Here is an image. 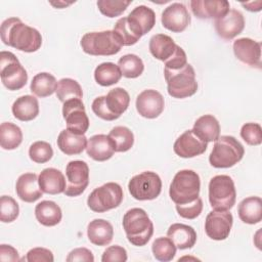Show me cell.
Segmentation results:
<instances>
[{
  "label": "cell",
  "mask_w": 262,
  "mask_h": 262,
  "mask_svg": "<svg viewBox=\"0 0 262 262\" xmlns=\"http://www.w3.org/2000/svg\"><path fill=\"white\" fill-rule=\"evenodd\" d=\"M67 186L63 193L68 196H78L89 184V167L84 161L69 162L66 167Z\"/></svg>",
  "instance_id": "4fadbf2b"
},
{
  "label": "cell",
  "mask_w": 262,
  "mask_h": 262,
  "mask_svg": "<svg viewBox=\"0 0 262 262\" xmlns=\"http://www.w3.org/2000/svg\"><path fill=\"white\" fill-rule=\"evenodd\" d=\"M35 216L39 223L44 226H55L62 218L60 207L53 201H42L36 205Z\"/></svg>",
  "instance_id": "1f68e13d"
},
{
  "label": "cell",
  "mask_w": 262,
  "mask_h": 262,
  "mask_svg": "<svg viewBox=\"0 0 262 262\" xmlns=\"http://www.w3.org/2000/svg\"><path fill=\"white\" fill-rule=\"evenodd\" d=\"M89 241L96 246H106L114 237L113 225L104 219H94L87 226Z\"/></svg>",
  "instance_id": "83f0119b"
},
{
  "label": "cell",
  "mask_w": 262,
  "mask_h": 262,
  "mask_svg": "<svg viewBox=\"0 0 262 262\" xmlns=\"http://www.w3.org/2000/svg\"><path fill=\"white\" fill-rule=\"evenodd\" d=\"M56 96L63 103L70 99H82L83 91L80 84L71 78H62L57 82Z\"/></svg>",
  "instance_id": "8d00e7d4"
},
{
  "label": "cell",
  "mask_w": 262,
  "mask_h": 262,
  "mask_svg": "<svg viewBox=\"0 0 262 262\" xmlns=\"http://www.w3.org/2000/svg\"><path fill=\"white\" fill-rule=\"evenodd\" d=\"M123 228L128 242L137 247L145 246L154 233V224L141 208H132L125 213Z\"/></svg>",
  "instance_id": "3957f363"
},
{
  "label": "cell",
  "mask_w": 262,
  "mask_h": 262,
  "mask_svg": "<svg viewBox=\"0 0 262 262\" xmlns=\"http://www.w3.org/2000/svg\"><path fill=\"white\" fill-rule=\"evenodd\" d=\"M209 202L217 211H228L235 204L236 190L228 175H216L209 182Z\"/></svg>",
  "instance_id": "9c48e42d"
},
{
  "label": "cell",
  "mask_w": 262,
  "mask_h": 262,
  "mask_svg": "<svg viewBox=\"0 0 262 262\" xmlns=\"http://www.w3.org/2000/svg\"><path fill=\"white\" fill-rule=\"evenodd\" d=\"M23 141L21 129L11 123L4 122L0 125V145L3 149H15Z\"/></svg>",
  "instance_id": "836d02e7"
},
{
  "label": "cell",
  "mask_w": 262,
  "mask_h": 262,
  "mask_svg": "<svg viewBox=\"0 0 262 262\" xmlns=\"http://www.w3.org/2000/svg\"><path fill=\"white\" fill-rule=\"evenodd\" d=\"M132 1L125 0H99L97 7L99 11L107 17H116L121 15Z\"/></svg>",
  "instance_id": "60d3db41"
},
{
  "label": "cell",
  "mask_w": 262,
  "mask_h": 262,
  "mask_svg": "<svg viewBox=\"0 0 262 262\" xmlns=\"http://www.w3.org/2000/svg\"><path fill=\"white\" fill-rule=\"evenodd\" d=\"M57 81L55 77L49 73L42 72L33 77L30 90L38 97H47L56 91Z\"/></svg>",
  "instance_id": "d6a6232c"
},
{
  "label": "cell",
  "mask_w": 262,
  "mask_h": 262,
  "mask_svg": "<svg viewBox=\"0 0 262 262\" xmlns=\"http://www.w3.org/2000/svg\"><path fill=\"white\" fill-rule=\"evenodd\" d=\"M62 116L67 129L77 134H85L89 128V119L82 99L74 98L63 102Z\"/></svg>",
  "instance_id": "5bb4252c"
},
{
  "label": "cell",
  "mask_w": 262,
  "mask_h": 262,
  "mask_svg": "<svg viewBox=\"0 0 262 262\" xmlns=\"http://www.w3.org/2000/svg\"><path fill=\"white\" fill-rule=\"evenodd\" d=\"M122 73L119 67L113 62H102L94 71V79L100 86H111L120 81Z\"/></svg>",
  "instance_id": "e575fe53"
},
{
  "label": "cell",
  "mask_w": 262,
  "mask_h": 262,
  "mask_svg": "<svg viewBox=\"0 0 262 262\" xmlns=\"http://www.w3.org/2000/svg\"><path fill=\"white\" fill-rule=\"evenodd\" d=\"M164 107V97L157 90H143L136 98V110L138 114L143 118L155 119L162 114Z\"/></svg>",
  "instance_id": "ac0fdd59"
},
{
  "label": "cell",
  "mask_w": 262,
  "mask_h": 262,
  "mask_svg": "<svg viewBox=\"0 0 262 262\" xmlns=\"http://www.w3.org/2000/svg\"><path fill=\"white\" fill-rule=\"evenodd\" d=\"M233 217L228 211H211L205 221L206 234L214 241L226 239L232 227Z\"/></svg>",
  "instance_id": "9a60e30c"
},
{
  "label": "cell",
  "mask_w": 262,
  "mask_h": 262,
  "mask_svg": "<svg viewBox=\"0 0 262 262\" xmlns=\"http://www.w3.org/2000/svg\"><path fill=\"white\" fill-rule=\"evenodd\" d=\"M176 211L180 217L185 219H194L203 211V201L199 196L191 203L183 204V205H176Z\"/></svg>",
  "instance_id": "ee69618b"
},
{
  "label": "cell",
  "mask_w": 262,
  "mask_h": 262,
  "mask_svg": "<svg viewBox=\"0 0 262 262\" xmlns=\"http://www.w3.org/2000/svg\"><path fill=\"white\" fill-rule=\"evenodd\" d=\"M0 76L3 85L10 91L21 89L28 81L27 71L10 51L0 52Z\"/></svg>",
  "instance_id": "30bf717a"
},
{
  "label": "cell",
  "mask_w": 262,
  "mask_h": 262,
  "mask_svg": "<svg viewBox=\"0 0 262 262\" xmlns=\"http://www.w3.org/2000/svg\"><path fill=\"white\" fill-rule=\"evenodd\" d=\"M167 236L179 250L191 249L196 242V232L193 227L182 223H174L170 225L167 231Z\"/></svg>",
  "instance_id": "484cf974"
},
{
  "label": "cell",
  "mask_w": 262,
  "mask_h": 262,
  "mask_svg": "<svg viewBox=\"0 0 262 262\" xmlns=\"http://www.w3.org/2000/svg\"><path fill=\"white\" fill-rule=\"evenodd\" d=\"M233 53L243 63L261 69V43L251 38H239L233 42Z\"/></svg>",
  "instance_id": "d6986e66"
},
{
  "label": "cell",
  "mask_w": 262,
  "mask_h": 262,
  "mask_svg": "<svg viewBox=\"0 0 262 262\" xmlns=\"http://www.w3.org/2000/svg\"><path fill=\"white\" fill-rule=\"evenodd\" d=\"M108 136L115 143V150L117 152H125L129 150L134 144V135L132 131L125 126L114 127Z\"/></svg>",
  "instance_id": "74e56055"
},
{
  "label": "cell",
  "mask_w": 262,
  "mask_h": 262,
  "mask_svg": "<svg viewBox=\"0 0 262 262\" xmlns=\"http://www.w3.org/2000/svg\"><path fill=\"white\" fill-rule=\"evenodd\" d=\"M208 146V142L196 136L192 129L186 130L174 142V152L181 158H193L203 155Z\"/></svg>",
  "instance_id": "44dd1931"
},
{
  "label": "cell",
  "mask_w": 262,
  "mask_h": 262,
  "mask_svg": "<svg viewBox=\"0 0 262 262\" xmlns=\"http://www.w3.org/2000/svg\"><path fill=\"white\" fill-rule=\"evenodd\" d=\"M80 45L85 53L94 56L114 55L120 52L122 48L117 35L110 30L86 33L82 37Z\"/></svg>",
  "instance_id": "ba28073f"
},
{
  "label": "cell",
  "mask_w": 262,
  "mask_h": 262,
  "mask_svg": "<svg viewBox=\"0 0 262 262\" xmlns=\"http://www.w3.org/2000/svg\"><path fill=\"white\" fill-rule=\"evenodd\" d=\"M164 77L167 82V91L174 98L192 96L198 90L195 73L189 63L177 70L164 68Z\"/></svg>",
  "instance_id": "5b68a950"
},
{
  "label": "cell",
  "mask_w": 262,
  "mask_h": 262,
  "mask_svg": "<svg viewBox=\"0 0 262 262\" xmlns=\"http://www.w3.org/2000/svg\"><path fill=\"white\" fill-rule=\"evenodd\" d=\"M53 156L52 146L46 141H36L31 144L29 148L30 159L38 164H44L48 162Z\"/></svg>",
  "instance_id": "ab89813d"
},
{
  "label": "cell",
  "mask_w": 262,
  "mask_h": 262,
  "mask_svg": "<svg viewBox=\"0 0 262 262\" xmlns=\"http://www.w3.org/2000/svg\"><path fill=\"white\" fill-rule=\"evenodd\" d=\"M118 67L122 73V76L129 79L139 77L144 71V64L142 59L136 54H125L119 61Z\"/></svg>",
  "instance_id": "d590c367"
},
{
  "label": "cell",
  "mask_w": 262,
  "mask_h": 262,
  "mask_svg": "<svg viewBox=\"0 0 262 262\" xmlns=\"http://www.w3.org/2000/svg\"><path fill=\"white\" fill-rule=\"evenodd\" d=\"M201 179L192 170H180L170 184L169 195L176 205L191 203L200 195Z\"/></svg>",
  "instance_id": "8992f818"
},
{
  "label": "cell",
  "mask_w": 262,
  "mask_h": 262,
  "mask_svg": "<svg viewBox=\"0 0 262 262\" xmlns=\"http://www.w3.org/2000/svg\"><path fill=\"white\" fill-rule=\"evenodd\" d=\"M149 51L154 57L164 61L165 68L177 70L187 64L184 50L165 34H156L149 40Z\"/></svg>",
  "instance_id": "7a4b0ae2"
},
{
  "label": "cell",
  "mask_w": 262,
  "mask_h": 262,
  "mask_svg": "<svg viewBox=\"0 0 262 262\" xmlns=\"http://www.w3.org/2000/svg\"><path fill=\"white\" fill-rule=\"evenodd\" d=\"M176 246L169 237H158L151 245L154 257L162 262L171 261L176 254Z\"/></svg>",
  "instance_id": "f35d334b"
},
{
  "label": "cell",
  "mask_w": 262,
  "mask_h": 262,
  "mask_svg": "<svg viewBox=\"0 0 262 262\" xmlns=\"http://www.w3.org/2000/svg\"><path fill=\"white\" fill-rule=\"evenodd\" d=\"M239 219L247 224H257L262 220V200L259 196L244 199L237 208Z\"/></svg>",
  "instance_id": "4dcf8cb0"
},
{
  "label": "cell",
  "mask_w": 262,
  "mask_h": 262,
  "mask_svg": "<svg viewBox=\"0 0 262 262\" xmlns=\"http://www.w3.org/2000/svg\"><path fill=\"white\" fill-rule=\"evenodd\" d=\"M161 21L165 29L173 33H180L189 26L190 15L184 4L175 2L164 9Z\"/></svg>",
  "instance_id": "e0dca14e"
},
{
  "label": "cell",
  "mask_w": 262,
  "mask_h": 262,
  "mask_svg": "<svg viewBox=\"0 0 262 262\" xmlns=\"http://www.w3.org/2000/svg\"><path fill=\"white\" fill-rule=\"evenodd\" d=\"M18 252L15 248H13L10 245H1L0 246V261L6 262V261H19Z\"/></svg>",
  "instance_id": "c3c4849f"
},
{
  "label": "cell",
  "mask_w": 262,
  "mask_h": 262,
  "mask_svg": "<svg viewBox=\"0 0 262 262\" xmlns=\"http://www.w3.org/2000/svg\"><path fill=\"white\" fill-rule=\"evenodd\" d=\"M229 2L226 0H192L190 8L194 16L201 19H218L229 10Z\"/></svg>",
  "instance_id": "7402d4cb"
},
{
  "label": "cell",
  "mask_w": 262,
  "mask_h": 262,
  "mask_svg": "<svg viewBox=\"0 0 262 262\" xmlns=\"http://www.w3.org/2000/svg\"><path fill=\"white\" fill-rule=\"evenodd\" d=\"M1 40L19 51L35 52L42 45L39 31L24 24L18 17H9L1 24Z\"/></svg>",
  "instance_id": "6da1fadb"
},
{
  "label": "cell",
  "mask_w": 262,
  "mask_h": 262,
  "mask_svg": "<svg viewBox=\"0 0 262 262\" xmlns=\"http://www.w3.org/2000/svg\"><path fill=\"white\" fill-rule=\"evenodd\" d=\"M126 19L129 29L140 39L156 25V13L151 8L145 5H139L126 16Z\"/></svg>",
  "instance_id": "2e32d148"
},
{
  "label": "cell",
  "mask_w": 262,
  "mask_h": 262,
  "mask_svg": "<svg viewBox=\"0 0 262 262\" xmlns=\"http://www.w3.org/2000/svg\"><path fill=\"white\" fill-rule=\"evenodd\" d=\"M19 214V207L16 201L9 195H2L0 199V220L4 223L14 221Z\"/></svg>",
  "instance_id": "b9f144b4"
},
{
  "label": "cell",
  "mask_w": 262,
  "mask_h": 262,
  "mask_svg": "<svg viewBox=\"0 0 262 262\" xmlns=\"http://www.w3.org/2000/svg\"><path fill=\"white\" fill-rule=\"evenodd\" d=\"M40 188L48 194H57L64 191L67 183L62 172L55 168H46L38 176Z\"/></svg>",
  "instance_id": "d4e9b609"
},
{
  "label": "cell",
  "mask_w": 262,
  "mask_h": 262,
  "mask_svg": "<svg viewBox=\"0 0 262 262\" xmlns=\"http://www.w3.org/2000/svg\"><path fill=\"white\" fill-rule=\"evenodd\" d=\"M86 151L94 161L104 162L110 160L116 152L115 143L108 135L96 134L88 139Z\"/></svg>",
  "instance_id": "603a6c76"
},
{
  "label": "cell",
  "mask_w": 262,
  "mask_h": 262,
  "mask_svg": "<svg viewBox=\"0 0 262 262\" xmlns=\"http://www.w3.org/2000/svg\"><path fill=\"white\" fill-rule=\"evenodd\" d=\"M214 25L219 37L224 40H231L243 32L245 28V18L238 10L229 9L224 16L215 19Z\"/></svg>",
  "instance_id": "ffe728a7"
},
{
  "label": "cell",
  "mask_w": 262,
  "mask_h": 262,
  "mask_svg": "<svg viewBox=\"0 0 262 262\" xmlns=\"http://www.w3.org/2000/svg\"><path fill=\"white\" fill-rule=\"evenodd\" d=\"M87 141L84 134H77L69 129H63L57 137V146L68 156L79 155L86 148Z\"/></svg>",
  "instance_id": "4316f807"
},
{
  "label": "cell",
  "mask_w": 262,
  "mask_h": 262,
  "mask_svg": "<svg viewBox=\"0 0 262 262\" xmlns=\"http://www.w3.org/2000/svg\"><path fill=\"white\" fill-rule=\"evenodd\" d=\"M15 190L18 198L26 203H34L43 194L35 173L21 174L16 180Z\"/></svg>",
  "instance_id": "cb8c5ba5"
},
{
  "label": "cell",
  "mask_w": 262,
  "mask_h": 262,
  "mask_svg": "<svg viewBox=\"0 0 262 262\" xmlns=\"http://www.w3.org/2000/svg\"><path fill=\"white\" fill-rule=\"evenodd\" d=\"M245 155L243 144L233 136L219 137L209 156V162L214 168H230L237 164Z\"/></svg>",
  "instance_id": "52a82bcc"
},
{
  "label": "cell",
  "mask_w": 262,
  "mask_h": 262,
  "mask_svg": "<svg viewBox=\"0 0 262 262\" xmlns=\"http://www.w3.org/2000/svg\"><path fill=\"white\" fill-rule=\"evenodd\" d=\"M192 131L206 142L216 141L220 137V124L213 115H204L194 122Z\"/></svg>",
  "instance_id": "f1b7e54d"
},
{
  "label": "cell",
  "mask_w": 262,
  "mask_h": 262,
  "mask_svg": "<svg viewBox=\"0 0 262 262\" xmlns=\"http://www.w3.org/2000/svg\"><path fill=\"white\" fill-rule=\"evenodd\" d=\"M24 260L28 262H53L54 257L50 250L45 248H33L28 253Z\"/></svg>",
  "instance_id": "bcb514c9"
},
{
  "label": "cell",
  "mask_w": 262,
  "mask_h": 262,
  "mask_svg": "<svg viewBox=\"0 0 262 262\" xmlns=\"http://www.w3.org/2000/svg\"><path fill=\"white\" fill-rule=\"evenodd\" d=\"M13 116L23 122L34 120L39 115V102L33 95L18 97L11 107Z\"/></svg>",
  "instance_id": "f546056e"
},
{
  "label": "cell",
  "mask_w": 262,
  "mask_h": 262,
  "mask_svg": "<svg viewBox=\"0 0 262 262\" xmlns=\"http://www.w3.org/2000/svg\"><path fill=\"white\" fill-rule=\"evenodd\" d=\"M130 103L129 93L121 87L114 88L106 95L96 97L91 105L92 112L100 119L114 121L126 112Z\"/></svg>",
  "instance_id": "277c9868"
},
{
  "label": "cell",
  "mask_w": 262,
  "mask_h": 262,
  "mask_svg": "<svg viewBox=\"0 0 262 262\" xmlns=\"http://www.w3.org/2000/svg\"><path fill=\"white\" fill-rule=\"evenodd\" d=\"M68 262H75V261H83V262H93L94 256L92 252L86 248H77L72 250L67 259Z\"/></svg>",
  "instance_id": "7dc6e473"
},
{
  "label": "cell",
  "mask_w": 262,
  "mask_h": 262,
  "mask_svg": "<svg viewBox=\"0 0 262 262\" xmlns=\"http://www.w3.org/2000/svg\"><path fill=\"white\" fill-rule=\"evenodd\" d=\"M124 194L120 184L107 182L95 188L87 199L88 207L96 213H103L119 207Z\"/></svg>",
  "instance_id": "8fae6325"
},
{
  "label": "cell",
  "mask_w": 262,
  "mask_h": 262,
  "mask_svg": "<svg viewBox=\"0 0 262 262\" xmlns=\"http://www.w3.org/2000/svg\"><path fill=\"white\" fill-rule=\"evenodd\" d=\"M128 190L137 201L155 200L161 193L162 180L157 173L144 171L129 180Z\"/></svg>",
  "instance_id": "7c38bea8"
},
{
  "label": "cell",
  "mask_w": 262,
  "mask_h": 262,
  "mask_svg": "<svg viewBox=\"0 0 262 262\" xmlns=\"http://www.w3.org/2000/svg\"><path fill=\"white\" fill-rule=\"evenodd\" d=\"M127 251L118 245L115 246H111L108 248H106V250L103 252L102 257H101V261L102 262H125L127 261Z\"/></svg>",
  "instance_id": "f6af8a7d"
},
{
  "label": "cell",
  "mask_w": 262,
  "mask_h": 262,
  "mask_svg": "<svg viewBox=\"0 0 262 262\" xmlns=\"http://www.w3.org/2000/svg\"><path fill=\"white\" fill-rule=\"evenodd\" d=\"M241 136L249 145H259L262 142V128L258 123H246L241 129Z\"/></svg>",
  "instance_id": "7bdbcfd3"
}]
</instances>
